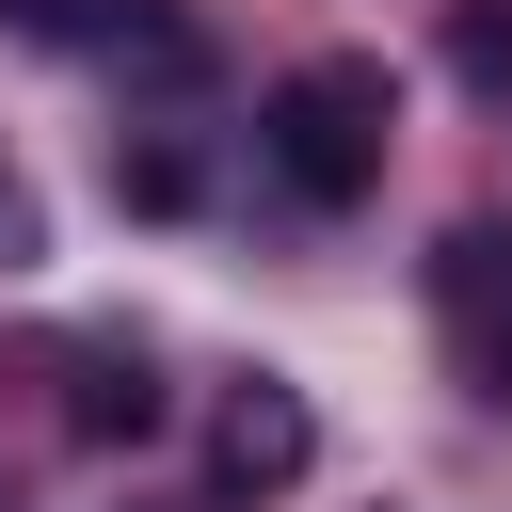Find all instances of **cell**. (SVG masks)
<instances>
[{
    "label": "cell",
    "mask_w": 512,
    "mask_h": 512,
    "mask_svg": "<svg viewBox=\"0 0 512 512\" xmlns=\"http://www.w3.org/2000/svg\"><path fill=\"white\" fill-rule=\"evenodd\" d=\"M256 144H272V176L304 208H368L384 192V144H400V80L368 48H320V64H288L256 96Z\"/></svg>",
    "instance_id": "cell-1"
},
{
    "label": "cell",
    "mask_w": 512,
    "mask_h": 512,
    "mask_svg": "<svg viewBox=\"0 0 512 512\" xmlns=\"http://www.w3.org/2000/svg\"><path fill=\"white\" fill-rule=\"evenodd\" d=\"M432 320H448V368L512 416V224H448L432 240Z\"/></svg>",
    "instance_id": "cell-2"
},
{
    "label": "cell",
    "mask_w": 512,
    "mask_h": 512,
    "mask_svg": "<svg viewBox=\"0 0 512 512\" xmlns=\"http://www.w3.org/2000/svg\"><path fill=\"white\" fill-rule=\"evenodd\" d=\"M208 464H224V496H288V480L320 464V416H304L288 384H240L224 432H208Z\"/></svg>",
    "instance_id": "cell-3"
},
{
    "label": "cell",
    "mask_w": 512,
    "mask_h": 512,
    "mask_svg": "<svg viewBox=\"0 0 512 512\" xmlns=\"http://www.w3.org/2000/svg\"><path fill=\"white\" fill-rule=\"evenodd\" d=\"M0 32H32V48H128V32H176L160 0H0Z\"/></svg>",
    "instance_id": "cell-4"
},
{
    "label": "cell",
    "mask_w": 512,
    "mask_h": 512,
    "mask_svg": "<svg viewBox=\"0 0 512 512\" xmlns=\"http://www.w3.org/2000/svg\"><path fill=\"white\" fill-rule=\"evenodd\" d=\"M80 432L112 448V432H160V384H144V352L128 368H80Z\"/></svg>",
    "instance_id": "cell-5"
}]
</instances>
